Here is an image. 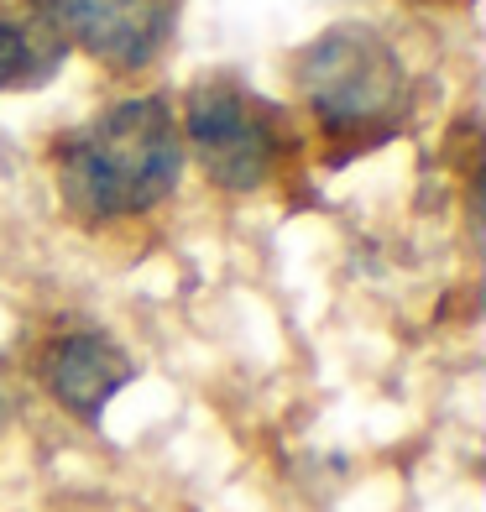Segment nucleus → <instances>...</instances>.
<instances>
[{"label": "nucleus", "instance_id": "obj_1", "mask_svg": "<svg viewBox=\"0 0 486 512\" xmlns=\"http://www.w3.org/2000/svg\"><path fill=\"white\" fill-rule=\"evenodd\" d=\"M183 178V131L162 95L115 100L89 115L58 147L63 204L89 225L136 220L178 189Z\"/></svg>", "mask_w": 486, "mask_h": 512}, {"label": "nucleus", "instance_id": "obj_2", "mask_svg": "<svg viewBox=\"0 0 486 512\" xmlns=\"http://www.w3.org/2000/svg\"><path fill=\"white\" fill-rule=\"evenodd\" d=\"M298 95L319 131L345 152L382 147L408 121V63L377 27L345 21L298 53Z\"/></svg>", "mask_w": 486, "mask_h": 512}, {"label": "nucleus", "instance_id": "obj_3", "mask_svg": "<svg viewBox=\"0 0 486 512\" xmlns=\"http://www.w3.org/2000/svg\"><path fill=\"white\" fill-rule=\"evenodd\" d=\"M183 142L194 147L204 178L225 194H251L283 162V126L267 100L246 84L210 79L183 105Z\"/></svg>", "mask_w": 486, "mask_h": 512}, {"label": "nucleus", "instance_id": "obj_4", "mask_svg": "<svg viewBox=\"0 0 486 512\" xmlns=\"http://www.w3.org/2000/svg\"><path fill=\"white\" fill-rule=\"evenodd\" d=\"M37 16L115 74L147 68L173 37L178 0H37Z\"/></svg>", "mask_w": 486, "mask_h": 512}, {"label": "nucleus", "instance_id": "obj_5", "mask_svg": "<svg viewBox=\"0 0 486 512\" xmlns=\"http://www.w3.org/2000/svg\"><path fill=\"white\" fill-rule=\"evenodd\" d=\"M136 377V361L121 351V340L105 330H58L37 351V382L42 392L79 424H100V413L121 398Z\"/></svg>", "mask_w": 486, "mask_h": 512}, {"label": "nucleus", "instance_id": "obj_6", "mask_svg": "<svg viewBox=\"0 0 486 512\" xmlns=\"http://www.w3.org/2000/svg\"><path fill=\"white\" fill-rule=\"evenodd\" d=\"M68 42L42 16L21 21L0 11V89H37L58 74Z\"/></svg>", "mask_w": 486, "mask_h": 512}]
</instances>
